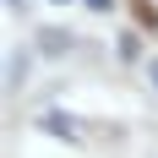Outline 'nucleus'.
I'll return each mask as SVG.
<instances>
[{
  "mask_svg": "<svg viewBox=\"0 0 158 158\" xmlns=\"http://www.w3.org/2000/svg\"><path fill=\"white\" fill-rule=\"evenodd\" d=\"M38 131L44 136H60V142H82V126H77L71 109H44L38 114Z\"/></svg>",
  "mask_w": 158,
  "mask_h": 158,
  "instance_id": "f257e3e1",
  "label": "nucleus"
},
{
  "mask_svg": "<svg viewBox=\"0 0 158 158\" xmlns=\"http://www.w3.org/2000/svg\"><path fill=\"white\" fill-rule=\"evenodd\" d=\"M33 49H38V55H71V49H77V33L71 27H38Z\"/></svg>",
  "mask_w": 158,
  "mask_h": 158,
  "instance_id": "f03ea898",
  "label": "nucleus"
},
{
  "mask_svg": "<svg viewBox=\"0 0 158 158\" xmlns=\"http://www.w3.org/2000/svg\"><path fill=\"white\" fill-rule=\"evenodd\" d=\"M33 55H38V49H11V55H6V87H27V71H33Z\"/></svg>",
  "mask_w": 158,
  "mask_h": 158,
  "instance_id": "7ed1b4c3",
  "label": "nucleus"
},
{
  "mask_svg": "<svg viewBox=\"0 0 158 158\" xmlns=\"http://www.w3.org/2000/svg\"><path fill=\"white\" fill-rule=\"evenodd\" d=\"M114 60H120V65H136V60H142V27H126L120 38H114Z\"/></svg>",
  "mask_w": 158,
  "mask_h": 158,
  "instance_id": "20e7f679",
  "label": "nucleus"
},
{
  "mask_svg": "<svg viewBox=\"0 0 158 158\" xmlns=\"http://www.w3.org/2000/svg\"><path fill=\"white\" fill-rule=\"evenodd\" d=\"M126 6H131V22L142 33H158V0H126Z\"/></svg>",
  "mask_w": 158,
  "mask_h": 158,
  "instance_id": "39448f33",
  "label": "nucleus"
},
{
  "mask_svg": "<svg viewBox=\"0 0 158 158\" xmlns=\"http://www.w3.org/2000/svg\"><path fill=\"white\" fill-rule=\"evenodd\" d=\"M82 6H87L93 16H109V11H114V0H82Z\"/></svg>",
  "mask_w": 158,
  "mask_h": 158,
  "instance_id": "423d86ee",
  "label": "nucleus"
},
{
  "mask_svg": "<svg viewBox=\"0 0 158 158\" xmlns=\"http://www.w3.org/2000/svg\"><path fill=\"white\" fill-rule=\"evenodd\" d=\"M27 6H33V0H6V11H16V16L27 11Z\"/></svg>",
  "mask_w": 158,
  "mask_h": 158,
  "instance_id": "0eeeda50",
  "label": "nucleus"
},
{
  "mask_svg": "<svg viewBox=\"0 0 158 158\" xmlns=\"http://www.w3.org/2000/svg\"><path fill=\"white\" fill-rule=\"evenodd\" d=\"M147 82H153V87H158V55H153V60H147Z\"/></svg>",
  "mask_w": 158,
  "mask_h": 158,
  "instance_id": "6e6552de",
  "label": "nucleus"
},
{
  "mask_svg": "<svg viewBox=\"0 0 158 158\" xmlns=\"http://www.w3.org/2000/svg\"><path fill=\"white\" fill-rule=\"evenodd\" d=\"M49 6H77V0H49Z\"/></svg>",
  "mask_w": 158,
  "mask_h": 158,
  "instance_id": "1a4fd4ad",
  "label": "nucleus"
}]
</instances>
